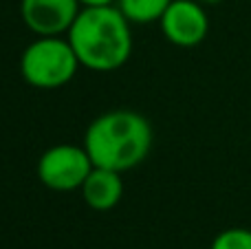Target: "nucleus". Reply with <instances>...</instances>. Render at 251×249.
Masks as SVG:
<instances>
[{
    "label": "nucleus",
    "instance_id": "1",
    "mask_svg": "<svg viewBox=\"0 0 251 249\" xmlns=\"http://www.w3.org/2000/svg\"><path fill=\"white\" fill-rule=\"evenodd\" d=\"M130 26L117 4L82 7L66 38L84 69L110 73L124 66L132 53Z\"/></svg>",
    "mask_w": 251,
    "mask_h": 249
},
{
    "label": "nucleus",
    "instance_id": "2",
    "mask_svg": "<svg viewBox=\"0 0 251 249\" xmlns=\"http://www.w3.org/2000/svg\"><path fill=\"white\" fill-rule=\"evenodd\" d=\"M154 132L143 115L130 108H115L93 119L84 132V148L93 166L128 172L150 154Z\"/></svg>",
    "mask_w": 251,
    "mask_h": 249
},
{
    "label": "nucleus",
    "instance_id": "3",
    "mask_svg": "<svg viewBox=\"0 0 251 249\" xmlns=\"http://www.w3.org/2000/svg\"><path fill=\"white\" fill-rule=\"evenodd\" d=\"M79 66L82 64L66 35H38L20 57V75L25 82L42 91L69 84Z\"/></svg>",
    "mask_w": 251,
    "mask_h": 249
},
{
    "label": "nucleus",
    "instance_id": "4",
    "mask_svg": "<svg viewBox=\"0 0 251 249\" xmlns=\"http://www.w3.org/2000/svg\"><path fill=\"white\" fill-rule=\"evenodd\" d=\"M93 170V161L84 146L55 144L44 150L38 161V179L44 188L55 192L79 190Z\"/></svg>",
    "mask_w": 251,
    "mask_h": 249
},
{
    "label": "nucleus",
    "instance_id": "5",
    "mask_svg": "<svg viewBox=\"0 0 251 249\" xmlns=\"http://www.w3.org/2000/svg\"><path fill=\"white\" fill-rule=\"evenodd\" d=\"M159 25L165 40L183 49L201 44L209 33V18L205 4L196 0H172Z\"/></svg>",
    "mask_w": 251,
    "mask_h": 249
},
{
    "label": "nucleus",
    "instance_id": "6",
    "mask_svg": "<svg viewBox=\"0 0 251 249\" xmlns=\"http://www.w3.org/2000/svg\"><path fill=\"white\" fill-rule=\"evenodd\" d=\"M79 11V0H20L22 22L35 35H66Z\"/></svg>",
    "mask_w": 251,
    "mask_h": 249
},
{
    "label": "nucleus",
    "instance_id": "7",
    "mask_svg": "<svg viewBox=\"0 0 251 249\" xmlns=\"http://www.w3.org/2000/svg\"><path fill=\"white\" fill-rule=\"evenodd\" d=\"M79 190H82L84 203L91 210H97V212L113 210L124 197L122 172L93 166L91 174L86 176V181H84V185Z\"/></svg>",
    "mask_w": 251,
    "mask_h": 249
},
{
    "label": "nucleus",
    "instance_id": "8",
    "mask_svg": "<svg viewBox=\"0 0 251 249\" xmlns=\"http://www.w3.org/2000/svg\"><path fill=\"white\" fill-rule=\"evenodd\" d=\"M172 0H117L119 11L130 25H152L163 18Z\"/></svg>",
    "mask_w": 251,
    "mask_h": 249
},
{
    "label": "nucleus",
    "instance_id": "9",
    "mask_svg": "<svg viewBox=\"0 0 251 249\" xmlns=\"http://www.w3.org/2000/svg\"><path fill=\"white\" fill-rule=\"evenodd\" d=\"M209 249H251V229L247 227L223 229L212 241Z\"/></svg>",
    "mask_w": 251,
    "mask_h": 249
},
{
    "label": "nucleus",
    "instance_id": "10",
    "mask_svg": "<svg viewBox=\"0 0 251 249\" xmlns=\"http://www.w3.org/2000/svg\"><path fill=\"white\" fill-rule=\"evenodd\" d=\"M82 7H104V4H117V0H79Z\"/></svg>",
    "mask_w": 251,
    "mask_h": 249
},
{
    "label": "nucleus",
    "instance_id": "11",
    "mask_svg": "<svg viewBox=\"0 0 251 249\" xmlns=\"http://www.w3.org/2000/svg\"><path fill=\"white\" fill-rule=\"evenodd\" d=\"M196 2L205 4V7H212V4H218V2H223V0H196Z\"/></svg>",
    "mask_w": 251,
    "mask_h": 249
}]
</instances>
